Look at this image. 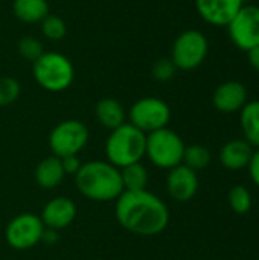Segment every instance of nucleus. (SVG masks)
<instances>
[{"instance_id": "bb28decb", "label": "nucleus", "mask_w": 259, "mask_h": 260, "mask_svg": "<svg viewBox=\"0 0 259 260\" xmlns=\"http://www.w3.org/2000/svg\"><path fill=\"white\" fill-rule=\"evenodd\" d=\"M61 163H63V169H64V174L66 175H76V172L82 166V163L78 158V155L64 157V158H61Z\"/></svg>"}, {"instance_id": "a211bd4d", "label": "nucleus", "mask_w": 259, "mask_h": 260, "mask_svg": "<svg viewBox=\"0 0 259 260\" xmlns=\"http://www.w3.org/2000/svg\"><path fill=\"white\" fill-rule=\"evenodd\" d=\"M12 14L23 24H40L50 12L47 0H14Z\"/></svg>"}, {"instance_id": "423d86ee", "label": "nucleus", "mask_w": 259, "mask_h": 260, "mask_svg": "<svg viewBox=\"0 0 259 260\" xmlns=\"http://www.w3.org/2000/svg\"><path fill=\"white\" fill-rule=\"evenodd\" d=\"M208 52L209 43L206 35L197 29H188L174 40L169 58L177 70L189 72L203 64Z\"/></svg>"}, {"instance_id": "6ab92c4d", "label": "nucleus", "mask_w": 259, "mask_h": 260, "mask_svg": "<svg viewBox=\"0 0 259 260\" xmlns=\"http://www.w3.org/2000/svg\"><path fill=\"white\" fill-rule=\"evenodd\" d=\"M240 123L244 140L253 148L259 149V101L247 102L240 111Z\"/></svg>"}, {"instance_id": "4be33fe9", "label": "nucleus", "mask_w": 259, "mask_h": 260, "mask_svg": "<svg viewBox=\"0 0 259 260\" xmlns=\"http://www.w3.org/2000/svg\"><path fill=\"white\" fill-rule=\"evenodd\" d=\"M229 206L231 209L237 213V215H246L250 212L252 206H253V200H252V193L250 190L243 186V184H237L231 189L229 195Z\"/></svg>"}, {"instance_id": "4468645a", "label": "nucleus", "mask_w": 259, "mask_h": 260, "mask_svg": "<svg viewBox=\"0 0 259 260\" xmlns=\"http://www.w3.org/2000/svg\"><path fill=\"white\" fill-rule=\"evenodd\" d=\"M214 107L226 114L241 111L247 104V88L238 81H227L220 84L212 96Z\"/></svg>"}, {"instance_id": "9d476101", "label": "nucleus", "mask_w": 259, "mask_h": 260, "mask_svg": "<svg viewBox=\"0 0 259 260\" xmlns=\"http://www.w3.org/2000/svg\"><path fill=\"white\" fill-rule=\"evenodd\" d=\"M232 43L244 52L259 46V6H243L226 26Z\"/></svg>"}, {"instance_id": "ddd939ff", "label": "nucleus", "mask_w": 259, "mask_h": 260, "mask_svg": "<svg viewBox=\"0 0 259 260\" xmlns=\"http://www.w3.org/2000/svg\"><path fill=\"white\" fill-rule=\"evenodd\" d=\"M76 204L67 197H55L41 210V221L47 230H63L76 218Z\"/></svg>"}, {"instance_id": "20e7f679", "label": "nucleus", "mask_w": 259, "mask_h": 260, "mask_svg": "<svg viewBox=\"0 0 259 260\" xmlns=\"http://www.w3.org/2000/svg\"><path fill=\"white\" fill-rule=\"evenodd\" d=\"M32 76L43 90L61 93L73 84L75 67L64 53L50 50L32 62Z\"/></svg>"}, {"instance_id": "39448f33", "label": "nucleus", "mask_w": 259, "mask_h": 260, "mask_svg": "<svg viewBox=\"0 0 259 260\" xmlns=\"http://www.w3.org/2000/svg\"><path fill=\"white\" fill-rule=\"evenodd\" d=\"M185 148L183 139L168 126L147 134L145 155L156 168L169 171L182 165Z\"/></svg>"}, {"instance_id": "393cba45", "label": "nucleus", "mask_w": 259, "mask_h": 260, "mask_svg": "<svg viewBox=\"0 0 259 260\" xmlns=\"http://www.w3.org/2000/svg\"><path fill=\"white\" fill-rule=\"evenodd\" d=\"M21 93L20 82L11 76H0V107L14 104Z\"/></svg>"}, {"instance_id": "c85d7f7f", "label": "nucleus", "mask_w": 259, "mask_h": 260, "mask_svg": "<svg viewBox=\"0 0 259 260\" xmlns=\"http://www.w3.org/2000/svg\"><path fill=\"white\" fill-rule=\"evenodd\" d=\"M247 56H249L250 66L259 73V46L258 47H253L252 50H249V52H247Z\"/></svg>"}, {"instance_id": "f3484780", "label": "nucleus", "mask_w": 259, "mask_h": 260, "mask_svg": "<svg viewBox=\"0 0 259 260\" xmlns=\"http://www.w3.org/2000/svg\"><path fill=\"white\" fill-rule=\"evenodd\" d=\"M95 117L104 128L111 131L127 122V111L118 99L104 98L95 107Z\"/></svg>"}, {"instance_id": "b1692460", "label": "nucleus", "mask_w": 259, "mask_h": 260, "mask_svg": "<svg viewBox=\"0 0 259 260\" xmlns=\"http://www.w3.org/2000/svg\"><path fill=\"white\" fill-rule=\"evenodd\" d=\"M17 52L23 59L34 62L44 53V47H43L41 40H38L37 37L24 35L17 43Z\"/></svg>"}, {"instance_id": "6e6552de", "label": "nucleus", "mask_w": 259, "mask_h": 260, "mask_svg": "<svg viewBox=\"0 0 259 260\" xmlns=\"http://www.w3.org/2000/svg\"><path fill=\"white\" fill-rule=\"evenodd\" d=\"M89 128L76 119H67L56 123L49 134V148L52 155L60 158L78 155L89 143Z\"/></svg>"}, {"instance_id": "a878e982", "label": "nucleus", "mask_w": 259, "mask_h": 260, "mask_svg": "<svg viewBox=\"0 0 259 260\" xmlns=\"http://www.w3.org/2000/svg\"><path fill=\"white\" fill-rule=\"evenodd\" d=\"M177 73V67L171 61V58H160L153 64L151 69V76L157 82H168L171 81Z\"/></svg>"}, {"instance_id": "7ed1b4c3", "label": "nucleus", "mask_w": 259, "mask_h": 260, "mask_svg": "<svg viewBox=\"0 0 259 260\" xmlns=\"http://www.w3.org/2000/svg\"><path fill=\"white\" fill-rule=\"evenodd\" d=\"M147 134L133 126L130 122L110 131L105 142L107 161L116 168L139 163L145 157Z\"/></svg>"}, {"instance_id": "2eb2a0df", "label": "nucleus", "mask_w": 259, "mask_h": 260, "mask_svg": "<svg viewBox=\"0 0 259 260\" xmlns=\"http://www.w3.org/2000/svg\"><path fill=\"white\" fill-rule=\"evenodd\" d=\"M253 148L244 140V139H235L223 145L220 149V163L223 168L229 171H241L246 169L252 154Z\"/></svg>"}, {"instance_id": "cd10ccee", "label": "nucleus", "mask_w": 259, "mask_h": 260, "mask_svg": "<svg viewBox=\"0 0 259 260\" xmlns=\"http://www.w3.org/2000/svg\"><path fill=\"white\" fill-rule=\"evenodd\" d=\"M247 171H249V177L252 180V183L259 187V149H255L252 154V158L247 165Z\"/></svg>"}, {"instance_id": "f8f14e48", "label": "nucleus", "mask_w": 259, "mask_h": 260, "mask_svg": "<svg viewBox=\"0 0 259 260\" xmlns=\"http://www.w3.org/2000/svg\"><path fill=\"white\" fill-rule=\"evenodd\" d=\"M244 6V0H195L198 15L212 26H227Z\"/></svg>"}, {"instance_id": "412c9836", "label": "nucleus", "mask_w": 259, "mask_h": 260, "mask_svg": "<svg viewBox=\"0 0 259 260\" xmlns=\"http://www.w3.org/2000/svg\"><path fill=\"white\" fill-rule=\"evenodd\" d=\"M212 155L211 151L203 146V145H191L185 148V154H183V161L182 165L188 166L192 171H202L206 169L211 165Z\"/></svg>"}, {"instance_id": "1a4fd4ad", "label": "nucleus", "mask_w": 259, "mask_h": 260, "mask_svg": "<svg viewBox=\"0 0 259 260\" xmlns=\"http://www.w3.org/2000/svg\"><path fill=\"white\" fill-rule=\"evenodd\" d=\"M44 230L46 227L38 215L21 213L9 221L5 236L9 247L18 251H24L41 242Z\"/></svg>"}, {"instance_id": "f03ea898", "label": "nucleus", "mask_w": 259, "mask_h": 260, "mask_svg": "<svg viewBox=\"0 0 259 260\" xmlns=\"http://www.w3.org/2000/svg\"><path fill=\"white\" fill-rule=\"evenodd\" d=\"M75 184L81 195L99 203L116 201L124 192L121 169L102 160L82 163L75 175Z\"/></svg>"}, {"instance_id": "5701e85b", "label": "nucleus", "mask_w": 259, "mask_h": 260, "mask_svg": "<svg viewBox=\"0 0 259 260\" xmlns=\"http://www.w3.org/2000/svg\"><path fill=\"white\" fill-rule=\"evenodd\" d=\"M40 27H41L43 37L47 38V40H50V41H60L67 34V24H66V21L61 17L53 15V14H49L40 23Z\"/></svg>"}, {"instance_id": "f257e3e1", "label": "nucleus", "mask_w": 259, "mask_h": 260, "mask_svg": "<svg viewBox=\"0 0 259 260\" xmlns=\"http://www.w3.org/2000/svg\"><path fill=\"white\" fill-rule=\"evenodd\" d=\"M114 212L121 227L137 236L160 235L169 224L168 206L147 189L124 190L116 200Z\"/></svg>"}, {"instance_id": "aec40b11", "label": "nucleus", "mask_w": 259, "mask_h": 260, "mask_svg": "<svg viewBox=\"0 0 259 260\" xmlns=\"http://www.w3.org/2000/svg\"><path fill=\"white\" fill-rule=\"evenodd\" d=\"M121 178L124 190H145L148 186V171L140 161L121 168Z\"/></svg>"}, {"instance_id": "dca6fc26", "label": "nucleus", "mask_w": 259, "mask_h": 260, "mask_svg": "<svg viewBox=\"0 0 259 260\" xmlns=\"http://www.w3.org/2000/svg\"><path fill=\"white\" fill-rule=\"evenodd\" d=\"M34 177H35L37 184L46 190L58 187L66 177L61 158L56 155H49V157L43 158L37 165Z\"/></svg>"}, {"instance_id": "9b49d317", "label": "nucleus", "mask_w": 259, "mask_h": 260, "mask_svg": "<svg viewBox=\"0 0 259 260\" xmlns=\"http://www.w3.org/2000/svg\"><path fill=\"white\" fill-rule=\"evenodd\" d=\"M198 175L195 171L185 165H179L169 169L166 177V190L169 197L177 203L191 201L198 192Z\"/></svg>"}, {"instance_id": "0eeeda50", "label": "nucleus", "mask_w": 259, "mask_h": 260, "mask_svg": "<svg viewBox=\"0 0 259 260\" xmlns=\"http://www.w3.org/2000/svg\"><path fill=\"white\" fill-rule=\"evenodd\" d=\"M128 122L145 134L166 128L171 120L169 105L156 96L137 99L127 113Z\"/></svg>"}]
</instances>
